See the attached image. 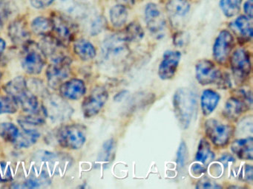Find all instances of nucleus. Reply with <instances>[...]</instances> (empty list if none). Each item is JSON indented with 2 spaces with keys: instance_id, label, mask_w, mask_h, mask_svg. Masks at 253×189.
Listing matches in <instances>:
<instances>
[{
  "instance_id": "f257e3e1",
  "label": "nucleus",
  "mask_w": 253,
  "mask_h": 189,
  "mask_svg": "<svg viewBox=\"0 0 253 189\" xmlns=\"http://www.w3.org/2000/svg\"><path fill=\"white\" fill-rule=\"evenodd\" d=\"M174 113L179 124L183 129L190 125L198 107V99L193 90L189 88H179L173 97Z\"/></svg>"
},
{
  "instance_id": "f03ea898",
  "label": "nucleus",
  "mask_w": 253,
  "mask_h": 189,
  "mask_svg": "<svg viewBox=\"0 0 253 189\" xmlns=\"http://www.w3.org/2000/svg\"><path fill=\"white\" fill-rule=\"evenodd\" d=\"M20 62L22 67L26 73L37 75L42 72L46 63V58L39 44L29 40L23 44Z\"/></svg>"
},
{
  "instance_id": "7ed1b4c3",
  "label": "nucleus",
  "mask_w": 253,
  "mask_h": 189,
  "mask_svg": "<svg viewBox=\"0 0 253 189\" xmlns=\"http://www.w3.org/2000/svg\"><path fill=\"white\" fill-rule=\"evenodd\" d=\"M57 140L60 146L71 150L81 149L86 141V128L82 124H66L60 127Z\"/></svg>"
},
{
  "instance_id": "20e7f679",
  "label": "nucleus",
  "mask_w": 253,
  "mask_h": 189,
  "mask_svg": "<svg viewBox=\"0 0 253 189\" xmlns=\"http://www.w3.org/2000/svg\"><path fill=\"white\" fill-rule=\"evenodd\" d=\"M42 106L47 118L55 123L64 122L70 119L74 112L66 99L55 94H48L44 97Z\"/></svg>"
},
{
  "instance_id": "39448f33",
  "label": "nucleus",
  "mask_w": 253,
  "mask_h": 189,
  "mask_svg": "<svg viewBox=\"0 0 253 189\" xmlns=\"http://www.w3.org/2000/svg\"><path fill=\"white\" fill-rule=\"evenodd\" d=\"M102 53L105 59L113 62L125 59L128 54V41L122 34L110 35L103 41Z\"/></svg>"
},
{
  "instance_id": "423d86ee",
  "label": "nucleus",
  "mask_w": 253,
  "mask_h": 189,
  "mask_svg": "<svg viewBox=\"0 0 253 189\" xmlns=\"http://www.w3.org/2000/svg\"><path fill=\"white\" fill-rule=\"evenodd\" d=\"M70 58L66 57L60 60L51 62L45 72L48 86L54 90H58L63 82L69 79L71 74Z\"/></svg>"
},
{
  "instance_id": "0eeeda50",
  "label": "nucleus",
  "mask_w": 253,
  "mask_h": 189,
  "mask_svg": "<svg viewBox=\"0 0 253 189\" xmlns=\"http://www.w3.org/2000/svg\"><path fill=\"white\" fill-rule=\"evenodd\" d=\"M205 133L214 146L223 148L229 143L233 128L228 124L211 118L205 122Z\"/></svg>"
},
{
  "instance_id": "6e6552de",
  "label": "nucleus",
  "mask_w": 253,
  "mask_h": 189,
  "mask_svg": "<svg viewBox=\"0 0 253 189\" xmlns=\"http://www.w3.org/2000/svg\"><path fill=\"white\" fill-rule=\"evenodd\" d=\"M109 98V93L105 87L98 86L91 90L84 98L82 110L85 118H91L100 113Z\"/></svg>"
},
{
  "instance_id": "1a4fd4ad",
  "label": "nucleus",
  "mask_w": 253,
  "mask_h": 189,
  "mask_svg": "<svg viewBox=\"0 0 253 189\" xmlns=\"http://www.w3.org/2000/svg\"><path fill=\"white\" fill-rule=\"evenodd\" d=\"M230 66L238 84L246 82L250 78L252 65L250 54L244 49H238L230 58Z\"/></svg>"
},
{
  "instance_id": "9d476101",
  "label": "nucleus",
  "mask_w": 253,
  "mask_h": 189,
  "mask_svg": "<svg viewBox=\"0 0 253 189\" xmlns=\"http://www.w3.org/2000/svg\"><path fill=\"white\" fill-rule=\"evenodd\" d=\"M223 73L212 62L208 59H201L195 65V76L201 85H217Z\"/></svg>"
},
{
  "instance_id": "9b49d317",
  "label": "nucleus",
  "mask_w": 253,
  "mask_h": 189,
  "mask_svg": "<svg viewBox=\"0 0 253 189\" xmlns=\"http://www.w3.org/2000/svg\"><path fill=\"white\" fill-rule=\"evenodd\" d=\"M234 47V38L228 31H220L213 46V57L220 64L226 63L230 57Z\"/></svg>"
},
{
  "instance_id": "f8f14e48",
  "label": "nucleus",
  "mask_w": 253,
  "mask_h": 189,
  "mask_svg": "<svg viewBox=\"0 0 253 189\" xmlns=\"http://www.w3.org/2000/svg\"><path fill=\"white\" fill-rule=\"evenodd\" d=\"M181 59V53L176 50H167L163 56L158 68V75L162 80H170L174 76Z\"/></svg>"
},
{
  "instance_id": "ddd939ff",
  "label": "nucleus",
  "mask_w": 253,
  "mask_h": 189,
  "mask_svg": "<svg viewBox=\"0 0 253 189\" xmlns=\"http://www.w3.org/2000/svg\"><path fill=\"white\" fill-rule=\"evenodd\" d=\"M52 31L55 34V38L64 46L67 45L73 38L75 26L72 22L64 16L54 15L51 18Z\"/></svg>"
},
{
  "instance_id": "4468645a",
  "label": "nucleus",
  "mask_w": 253,
  "mask_h": 189,
  "mask_svg": "<svg viewBox=\"0 0 253 189\" xmlns=\"http://www.w3.org/2000/svg\"><path fill=\"white\" fill-rule=\"evenodd\" d=\"M58 90L60 95L66 100H77L85 95L86 86L83 80L72 78L63 82Z\"/></svg>"
},
{
  "instance_id": "2eb2a0df",
  "label": "nucleus",
  "mask_w": 253,
  "mask_h": 189,
  "mask_svg": "<svg viewBox=\"0 0 253 189\" xmlns=\"http://www.w3.org/2000/svg\"><path fill=\"white\" fill-rule=\"evenodd\" d=\"M39 45L45 58L49 59L51 62L67 57L63 50L65 46L54 36L44 35Z\"/></svg>"
},
{
  "instance_id": "dca6fc26",
  "label": "nucleus",
  "mask_w": 253,
  "mask_h": 189,
  "mask_svg": "<svg viewBox=\"0 0 253 189\" xmlns=\"http://www.w3.org/2000/svg\"><path fill=\"white\" fill-rule=\"evenodd\" d=\"M145 19L149 31L154 34H160L166 26L165 19L157 4L149 3L145 8Z\"/></svg>"
},
{
  "instance_id": "f3484780",
  "label": "nucleus",
  "mask_w": 253,
  "mask_h": 189,
  "mask_svg": "<svg viewBox=\"0 0 253 189\" xmlns=\"http://www.w3.org/2000/svg\"><path fill=\"white\" fill-rule=\"evenodd\" d=\"M251 107L247 102L238 97L228 99L223 111V115L231 121H236Z\"/></svg>"
},
{
  "instance_id": "a211bd4d",
  "label": "nucleus",
  "mask_w": 253,
  "mask_h": 189,
  "mask_svg": "<svg viewBox=\"0 0 253 189\" xmlns=\"http://www.w3.org/2000/svg\"><path fill=\"white\" fill-rule=\"evenodd\" d=\"M8 35L13 43L16 44H24L29 41V30L26 22L23 20H15L8 27Z\"/></svg>"
},
{
  "instance_id": "6ab92c4d",
  "label": "nucleus",
  "mask_w": 253,
  "mask_h": 189,
  "mask_svg": "<svg viewBox=\"0 0 253 189\" xmlns=\"http://www.w3.org/2000/svg\"><path fill=\"white\" fill-rule=\"evenodd\" d=\"M231 149L240 159L252 160L253 154V137L235 140L232 143Z\"/></svg>"
},
{
  "instance_id": "aec40b11",
  "label": "nucleus",
  "mask_w": 253,
  "mask_h": 189,
  "mask_svg": "<svg viewBox=\"0 0 253 189\" xmlns=\"http://www.w3.org/2000/svg\"><path fill=\"white\" fill-rule=\"evenodd\" d=\"M47 117L43 108L41 107L30 113H25L18 118V123L22 128H35L45 124Z\"/></svg>"
},
{
  "instance_id": "412c9836",
  "label": "nucleus",
  "mask_w": 253,
  "mask_h": 189,
  "mask_svg": "<svg viewBox=\"0 0 253 189\" xmlns=\"http://www.w3.org/2000/svg\"><path fill=\"white\" fill-rule=\"evenodd\" d=\"M22 128L23 131H20L17 140L13 144L17 149H28L37 143L41 137V133L36 128Z\"/></svg>"
},
{
  "instance_id": "4be33fe9",
  "label": "nucleus",
  "mask_w": 253,
  "mask_h": 189,
  "mask_svg": "<svg viewBox=\"0 0 253 189\" xmlns=\"http://www.w3.org/2000/svg\"><path fill=\"white\" fill-rule=\"evenodd\" d=\"M28 89L27 81L23 76L15 77L3 86L4 92L15 100Z\"/></svg>"
},
{
  "instance_id": "5701e85b",
  "label": "nucleus",
  "mask_w": 253,
  "mask_h": 189,
  "mask_svg": "<svg viewBox=\"0 0 253 189\" xmlns=\"http://www.w3.org/2000/svg\"><path fill=\"white\" fill-rule=\"evenodd\" d=\"M220 94L212 90H206L203 92L201 97V106L203 114L208 116L214 112L218 105Z\"/></svg>"
},
{
  "instance_id": "b1692460",
  "label": "nucleus",
  "mask_w": 253,
  "mask_h": 189,
  "mask_svg": "<svg viewBox=\"0 0 253 189\" xmlns=\"http://www.w3.org/2000/svg\"><path fill=\"white\" fill-rule=\"evenodd\" d=\"M74 51L81 60H92L95 58L97 51L94 46L88 40L81 38L74 44Z\"/></svg>"
},
{
  "instance_id": "393cba45",
  "label": "nucleus",
  "mask_w": 253,
  "mask_h": 189,
  "mask_svg": "<svg viewBox=\"0 0 253 189\" xmlns=\"http://www.w3.org/2000/svg\"><path fill=\"white\" fill-rule=\"evenodd\" d=\"M19 106L21 107L25 113L35 112L39 109L38 97L35 93H32L29 89L23 93L16 100Z\"/></svg>"
},
{
  "instance_id": "a878e982",
  "label": "nucleus",
  "mask_w": 253,
  "mask_h": 189,
  "mask_svg": "<svg viewBox=\"0 0 253 189\" xmlns=\"http://www.w3.org/2000/svg\"><path fill=\"white\" fill-rule=\"evenodd\" d=\"M214 158V155L211 150L210 143L205 139H202L198 145V152H197L195 159L198 162H201L203 165H208L212 162Z\"/></svg>"
},
{
  "instance_id": "bb28decb",
  "label": "nucleus",
  "mask_w": 253,
  "mask_h": 189,
  "mask_svg": "<svg viewBox=\"0 0 253 189\" xmlns=\"http://www.w3.org/2000/svg\"><path fill=\"white\" fill-rule=\"evenodd\" d=\"M31 28L36 35L42 36L49 35L50 32L52 31V22L51 19L40 16L32 21Z\"/></svg>"
},
{
  "instance_id": "cd10ccee",
  "label": "nucleus",
  "mask_w": 253,
  "mask_h": 189,
  "mask_svg": "<svg viewBox=\"0 0 253 189\" xmlns=\"http://www.w3.org/2000/svg\"><path fill=\"white\" fill-rule=\"evenodd\" d=\"M20 130L18 127L11 122L0 124V137L7 143H14L18 137Z\"/></svg>"
},
{
  "instance_id": "c85d7f7f",
  "label": "nucleus",
  "mask_w": 253,
  "mask_h": 189,
  "mask_svg": "<svg viewBox=\"0 0 253 189\" xmlns=\"http://www.w3.org/2000/svg\"><path fill=\"white\" fill-rule=\"evenodd\" d=\"M128 18L126 8L121 4L114 6L110 10V19L115 28H120L125 25Z\"/></svg>"
},
{
  "instance_id": "c756f323",
  "label": "nucleus",
  "mask_w": 253,
  "mask_h": 189,
  "mask_svg": "<svg viewBox=\"0 0 253 189\" xmlns=\"http://www.w3.org/2000/svg\"><path fill=\"white\" fill-rule=\"evenodd\" d=\"M167 9L174 16H184L189 13L190 4L187 0H169Z\"/></svg>"
},
{
  "instance_id": "7c9ffc66",
  "label": "nucleus",
  "mask_w": 253,
  "mask_h": 189,
  "mask_svg": "<svg viewBox=\"0 0 253 189\" xmlns=\"http://www.w3.org/2000/svg\"><path fill=\"white\" fill-rule=\"evenodd\" d=\"M115 143L114 139H109L103 143L101 152L99 154L98 160L103 162H110L113 159L115 153Z\"/></svg>"
},
{
  "instance_id": "2f4dec72",
  "label": "nucleus",
  "mask_w": 253,
  "mask_h": 189,
  "mask_svg": "<svg viewBox=\"0 0 253 189\" xmlns=\"http://www.w3.org/2000/svg\"><path fill=\"white\" fill-rule=\"evenodd\" d=\"M126 39L128 41H138L143 38L144 35L143 28L137 22H131L126 28L124 34Z\"/></svg>"
},
{
  "instance_id": "473e14b6",
  "label": "nucleus",
  "mask_w": 253,
  "mask_h": 189,
  "mask_svg": "<svg viewBox=\"0 0 253 189\" xmlns=\"http://www.w3.org/2000/svg\"><path fill=\"white\" fill-rule=\"evenodd\" d=\"M250 19L245 16H239L235 22L237 29L239 31L243 37L249 39L253 37V27H252Z\"/></svg>"
},
{
  "instance_id": "72a5a7b5",
  "label": "nucleus",
  "mask_w": 253,
  "mask_h": 189,
  "mask_svg": "<svg viewBox=\"0 0 253 189\" xmlns=\"http://www.w3.org/2000/svg\"><path fill=\"white\" fill-rule=\"evenodd\" d=\"M241 1L242 0H220V8L225 16L232 17L239 12Z\"/></svg>"
},
{
  "instance_id": "f704fd0d",
  "label": "nucleus",
  "mask_w": 253,
  "mask_h": 189,
  "mask_svg": "<svg viewBox=\"0 0 253 189\" xmlns=\"http://www.w3.org/2000/svg\"><path fill=\"white\" fill-rule=\"evenodd\" d=\"M17 102L9 96H0V115L14 114L18 111Z\"/></svg>"
},
{
  "instance_id": "c9c22d12",
  "label": "nucleus",
  "mask_w": 253,
  "mask_h": 189,
  "mask_svg": "<svg viewBox=\"0 0 253 189\" xmlns=\"http://www.w3.org/2000/svg\"><path fill=\"white\" fill-rule=\"evenodd\" d=\"M13 179L12 171L7 162H0V183H8Z\"/></svg>"
},
{
  "instance_id": "e433bc0d",
  "label": "nucleus",
  "mask_w": 253,
  "mask_h": 189,
  "mask_svg": "<svg viewBox=\"0 0 253 189\" xmlns=\"http://www.w3.org/2000/svg\"><path fill=\"white\" fill-rule=\"evenodd\" d=\"M186 157H187V148H186V143L182 141L179 146L177 153V164L179 168H182L184 165Z\"/></svg>"
},
{
  "instance_id": "4c0bfd02",
  "label": "nucleus",
  "mask_w": 253,
  "mask_h": 189,
  "mask_svg": "<svg viewBox=\"0 0 253 189\" xmlns=\"http://www.w3.org/2000/svg\"><path fill=\"white\" fill-rule=\"evenodd\" d=\"M196 188L197 189H220L221 186H219L212 180L204 177L198 181Z\"/></svg>"
},
{
  "instance_id": "58836bf2",
  "label": "nucleus",
  "mask_w": 253,
  "mask_h": 189,
  "mask_svg": "<svg viewBox=\"0 0 253 189\" xmlns=\"http://www.w3.org/2000/svg\"><path fill=\"white\" fill-rule=\"evenodd\" d=\"M105 26V22L103 18H97L91 24V35H97L99 32L103 31Z\"/></svg>"
},
{
  "instance_id": "ea45409f",
  "label": "nucleus",
  "mask_w": 253,
  "mask_h": 189,
  "mask_svg": "<svg viewBox=\"0 0 253 189\" xmlns=\"http://www.w3.org/2000/svg\"><path fill=\"white\" fill-rule=\"evenodd\" d=\"M54 0H30L31 4L35 8L42 9L51 5Z\"/></svg>"
},
{
  "instance_id": "a19ab883",
  "label": "nucleus",
  "mask_w": 253,
  "mask_h": 189,
  "mask_svg": "<svg viewBox=\"0 0 253 189\" xmlns=\"http://www.w3.org/2000/svg\"><path fill=\"white\" fill-rule=\"evenodd\" d=\"M191 171L193 173L194 175L200 176L206 172L207 168L200 163H195L192 165Z\"/></svg>"
},
{
  "instance_id": "79ce46f5",
  "label": "nucleus",
  "mask_w": 253,
  "mask_h": 189,
  "mask_svg": "<svg viewBox=\"0 0 253 189\" xmlns=\"http://www.w3.org/2000/svg\"><path fill=\"white\" fill-rule=\"evenodd\" d=\"M244 9L247 17L251 19L253 18V0H247L244 4Z\"/></svg>"
},
{
  "instance_id": "37998d69",
  "label": "nucleus",
  "mask_w": 253,
  "mask_h": 189,
  "mask_svg": "<svg viewBox=\"0 0 253 189\" xmlns=\"http://www.w3.org/2000/svg\"><path fill=\"white\" fill-rule=\"evenodd\" d=\"M244 177L247 181H252L253 180V167L250 165H245L244 168Z\"/></svg>"
},
{
  "instance_id": "c03bdc74",
  "label": "nucleus",
  "mask_w": 253,
  "mask_h": 189,
  "mask_svg": "<svg viewBox=\"0 0 253 189\" xmlns=\"http://www.w3.org/2000/svg\"><path fill=\"white\" fill-rule=\"evenodd\" d=\"M219 160H220V162H222V164H223L225 167H226L229 162H234L235 159H234L233 157L228 155V154H226V155H223V156L219 159Z\"/></svg>"
},
{
  "instance_id": "a18cd8bd",
  "label": "nucleus",
  "mask_w": 253,
  "mask_h": 189,
  "mask_svg": "<svg viewBox=\"0 0 253 189\" xmlns=\"http://www.w3.org/2000/svg\"><path fill=\"white\" fill-rule=\"evenodd\" d=\"M5 46H6V44H5V40L0 38V57L3 53L4 50H5Z\"/></svg>"
},
{
  "instance_id": "49530a36",
  "label": "nucleus",
  "mask_w": 253,
  "mask_h": 189,
  "mask_svg": "<svg viewBox=\"0 0 253 189\" xmlns=\"http://www.w3.org/2000/svg\"><path fill=\"white\" fill-rule=\"evenodd\" d=\"M124 1H126V2L127 3V4H134V3L137 1V0H124Z\"/></svg>"
},
{
  "instance_id": "de8ad7c7",
  "label": "nucleus",
  "mask_w": 253,
  "mask_h": 189,
  "mask_svg": "<svg viewBox=\"0 0 253 189\" xmlns=\"http://www.w3.org/2000/svg\"><path fill=\"white\" fill-rule=\"evenodd\" d=\"M1 78H2V74L0 72V81H1Z\"/></svg>"
}]
</instances>
